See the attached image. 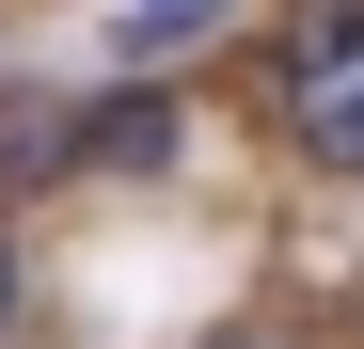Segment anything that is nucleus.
<instances>
[{"label":"nucleus","instance_id":"2","mask_svg":"<svg viewBox=\"0 0 364 349\" xmlns=\"http://www.w3.org/2000/svg\"><path fill=\"white\" fill-rule=\"evenodd\" d=\"M80 159H111V174H159V159H174V111H159V95H111V111H80Z\"/></svg>","mask_w":364,"mask_h":349},{"label":"nucleus","instance_id":"3","mask_svg":"<svg viewBox=\"0 0 364 349\" xmlns=\"http://www.w3.org/2000/svg\"><path fill=\"white\" fill-rule=\"evenodd\" d=\"M80 159V111L64 95H0V174H64Z\"/></svg>","mask_w":364,"mask_h":349},{"label":"nucleus","instance_id":"5","mask_svg":"<svg viewBox=\"0 0 364 349\" xmlns=\"http://www.w3.org/2000/svg\"><path fill=\"white\" fill-rule=\"evenodd\" d=\"M0 318H16V254H0Z\"/></svg>","mask_w":364,"mask_h":349},{"label":"nucleus","instance_id":"4","mask_svg":"<svg viewBox=\"0 0 364 349\" xmlns=\"http://www.w3.org/2000/svg\"><path fill=\"white\" fill-rule=\"evenodd\" d=\"M222 32V0H127V16H111V48H127V64H159V48H206Z\"/></svg>","mask_w":364,"mask_h":349},{"label":"nucleus","instance_id":"1","mask_svg":"<svg viewBox=\"0 0 364 349\" xmlns=\"http://www.w3.org/2000/svg\"><path fill=\"white\" fill-rule=\"evenodd\" d=\"M285 127L317 143L333 174H364V0H317L285 48Z\"/></svg>","mask_w":364,"mask_h":349}]
</instances>
